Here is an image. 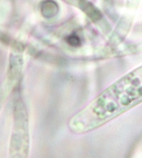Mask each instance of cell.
<instances>
[{"label": "cell", "instance_id": "obj_2", "mask_svg": "<svg viewBox=\"0 0 142 158\" xmlns=\"http://www.w3.org/2000/svg\"><path fill=\"white\" fill-rule=\"evenodd\" d=\"M79 4L83 11H85L88 17L93 21H97L100 19L101 13L87 0H80L79 2Z\"/></svg>", "mask_w": 142, "mask_h": 158}, {"label": "cell", "instance_id": "obj_3", "mask_svg": "<svg viewBox=\"0 0 142 158\" xmlns=\"http://www.w3.org/2000/svg\"><path fill=\"white\" fill-rule=\"evenodd\" d=\"M66 41L69 45L74 46V47L79 46L81 44V41L80 38L77 35H75V34L67 36L66 39Z\"/></svg>", "mask_w": 142, "mask_h": 158}, {"label": "cell", "instance_id": "obj_1", "mask_svg": "<svg viewBox=\"0 0 142 158\" xmlns=\"http://www.w3.org/2000/svg\"><path fill=\"white\" fill-rule=\"evenodd\" d=\"M41 12L44 17H53L59 12V6L53 0H45L41 4Z\"/></svg>", "mask_w": 142, "mask_h": 158}]
</instances>
